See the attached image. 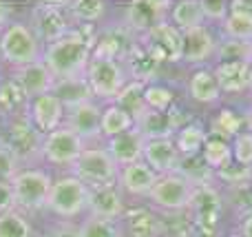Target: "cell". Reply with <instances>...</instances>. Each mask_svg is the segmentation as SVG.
<instances>
[{
  "label": "cell",
  "instance_id": "6da1fadb",
  "mask_svg": "<svg viewBox=\"0 0 252 237\" xmlns=\"http://www.w3.org/2000/svg\"><path fill=\"white\" fill-rule=\"evenodd\" d=\"M97 29L100 27L73 25L66 35L44 44L42 62L53 73L56 82L58 80L87 75V67H89V60H91L93 44H95V38H97Z\"/></svg>",
  "mask_w": 252,
  "mask_h": 237
},
{
  "label": "cell",
  "instance_id": "7a4b0ae2",
  "mask_svg": "<svg viewBox=\"0 0 252 237\" xmlns=\"http://www.w3.org/2000/svg\"><path fill=\"white\" fill-rule=\"evenodd\" d=\"M0 53L4 65H9L11 69H20L42 60V44L27 22L13 20L0 34Z\"/></svg>",
  "mask_w": 252,
  "mask_h": 237
},
{
  "label": "cell",
  "instance_id": "3957f363",
  "mask_svg": "<svg viewBox=\"0 0 252 237\" xmlns=\"http://www.w3.org/2000/svg\"><path fill=\"white\" fill-rule=\"evenodd\" d=\"M71 175L78 177L80 182L89 186V189H102V186H113L118 184L120 167L115 160L109 155L106 146L102 144H87L78 160L69 167Z\"/></svg>",
  "mask_w": 252,
  "mask_h": 237
},
{
  "label": "cell",
  "instance_id": "277c9868",
  "mask_svg": "<svg viewBox=\"0 0 252 237\" xmlns=\"http://www.w3.org/2000/svg\"><path fill=\"white\" fill-rule=\"evenodd\" d=\"M221 213H223V195L217 186L204 184L192 189L190 206H188L192 237H217Z\"/></svg>",
  "mask_w": 252,
  "mask_h": 237
},
{
  "label": "cell",
  "instance_id": "5b68a950",
  "mask_svg": "<svg viewBox=\"0 0 252 237\" xmlns=\"http://www.w3.org/2000/svg\"><path fill=\"white\" fill-rule=\"evenodd\" d=\"M89 195H91V189L78 177H58L53 180L51 193H49L47 211L60 220H75V217L89 213Z\"/></svg>",
  "mask_w": 252,
  "mask_h": 237
},
{
  "label": "cell",
  "instance_id": "8992f818",
  "mask_svg": "<svg viewBox=\"0 0 252 237\" xmlns=\"http://www.w3.org/2000/svg\"><path fill=\"white\" fill-rule=\"evenodd\" d=\"M42 140L44 135L29 122V118H13V120H4V129H2V142L9 151L18 158L22 169H27L29 164L42 160Z\"/></svg>",
  "mask_w": 252,
  "mask_h": 237
},
{
  "label": "cell",
  "instance_id": "52a82bcc",
  "mask_svg": "<svg viewBox=\"0 0 252 237\" xmlns=\"http://www.w3.org/2000/svg\"><path fill=\"white\" fill-rule=\"evenodd\" d=\"M53 177L44 169H20L18 175L11 180V193L18 211L33 213L47 208V200L51 193Z\"/></svg>",
  "mask_w": 252,
  "mask_h": 237
},
{
  "label": "cell",
  "instance_id": "ba28073f",
  "mask_svg": "<svg viewBox=\"0 0 252 237\" xmlns=\"http://www.w3.org/2000/svg\"><path fill=\"white\" fill-rule=\"evenodd\" d=\"M87 82L93 91V98L113 102L128 82V73L120 60L91 53V60L87 67Z\"/></svg>",
  "mask_w": 252,
  "mask_h": 237
},
{
  "label": "cell",
  "instance_id": "9c48e42d",
  "mask_svg": "<svg viewBox=\"0 0 252 237\" xmlns=\"http://www.w3.org/2000/svg\"><path fill=\"white\" fill-rule=\"evenodd\" d=\"M31 29L40 44H49L71 31L73 20L69 16V2H38L31 11Z\"/></svg>",
  "mask_w": 252,
  "mask_h": 237
},
{
  "label": "cell",
  "instance_id": "30bf717a",
  "mask_svg": "<svg viewBox=\"0 0 252 237\" xmlns=\"http://www.w3.org/2000/svg\"><path fill=\"white\" fill-rule=\"evenodd\" d=\"M192 189L186 180H182L175 173L168 175H159L155 182V186L148 193V202L153 206L161 208L164 213H179V211H188L190 206V198H192Z\"/></svg>",
  "mask_w": 252,
  "mask_h": 237
},
{
  "label": "cell",
  "instance_id": "8fae6325",
  "mask_svg": "<svg viewBox=\"0 0 252 237\" xmlns=\"http://www.w3.org/2000/svg\"><path fill=\"white\" fill-rule=\"evenodd\" d=\"M170 4H173L170 0H135L124 7L120 22L139 38L155 25L168 20Z\"/></svg>",
  "mask_w": 252,
  "mask_h": 237
},
{
  "label": "cell",
  "instance_id": "7c38bea8",
  "mask_svg": "<svg viewBox=\"0 0 252 237\" xmlns=\"http://www.w3.org/2000/svg\"><path fill=\"white\" fill-rule=\"evenodd\" d=\"M139 42L164 65V62H182L184 34L170 20L155 25L151 31L139 35Z\"/></svg>",
  "mask_w": 252,
  "mask_h": 237
},
{
  "label": "cell",
  "instance_id": "4fadbf2b",
  "mask_svg": "<svg viewBox=\"0 0 252 237\" xmlns=\"http://www.w3.org/2000/svg\"><path fill=\"white\" fill-rule=\"evenodd\" d=\"M87 149V142L66 127L47 133L42 140V160L53 167H71Z\"/></svg>",
  "mask_w": 252,
  "mask_h": 237
},
{
  "label": "cell",
  "instance_id": "5bb4252c",
  "mask_svg": "<svg viewBox=\"0 0 252 237\" xmlns=\"http://www.w3.org/2000/svg\"><path fill=\"white\" fill-rule=\"evenodd\" d=\"M184 111L177 104L170 111H153L146 109L137 120H135V131L144 137V140H166V137H175V133L188 122L182 120Z\"/></svg>",
  "mask_w": 252,
  "mask_h": 237
},
{
  "label": "cell",
  "instance_id": "9a60e30c",
  "mask_svg": "<svg viewBox=\"0 0 252 237\" xmlns=\"http://www.w3.org/2000/svg\"><path fill=\"white\" fill-rule=\"evenodd\" d=\"M135 44H137V35L130 29H126L122 22H115V25H111V27H100V29H97L93 53L124 62Z\"/></svg>",
  "mask_w": 252,
  "mask_h": 237
},
{
  "label": "cell",
  "instance_id": "2e32d148",
  "mask_svg": "<svg viewBox=\"0 0 252 237\" xmlns=\"http://www.w3.org/2000/svg\"><path fill=\"white\" fill-rule=\"evenodd\" d=\"M100 120H102V106L93 100L78 106H71V109H64L62 127L73 131L87 144H93L100 137Z\"/></svg>",
  "mask_w": 252,
  "mask_h": 237
},
{
  "label": "cell",
  "instance_id": "e0dca14e",
  "mask_svg": "<svg viewBox=\"0 0 252 237\" xmlns=\"http://www.w3.org/2000/svg\"><path fill=\"white\" fill-rule=\"evenodd\" d=\"M27 118L29 122L38 129L42 135L56 131L62 127V120H64V106L62 102L56 98V93H42L38 98H31L29 100V111H27Z\"/></svg>",
  "mask_w": 252,
  "mask_h": 237
},
{
  "label": "cell",
  "instance_id": "ac0fdd59",
  "mask_svg": "<svg viewBox=\"0 0 252 237\" xmlns=\"http://www.w3.org/2000/svg\"><path fill=\"white\" fill-rule=\"evenodd\" d=\"M9 78L25 91V96L29 100L42 96V93H51L53 87H56V78H53V73L47 69V65L42 60L20 67V69H11Z\"/></svg>",
  "mask_w": 252,
  "mask_h": 237
},
{
  "label": "cell",
  "instance_id": "d6986e66",
  "mask_svg": "<svg viewBox=\"0 0 252 237\" xmlns=\"http://www.w3.org/2000/svg\"><path fill=\"white\" fill-rule=\"evenodd\" d=\"M179 158H182V155H179L173 137H166V140H144L142 162L148 164L157 175L175 173Z\"/></svg>",
  "mask_w": 252,
  "mask_h": 237
},
{
  "label": "cell",
  "instance_id": "ffe728a7",
  "mask_svg": "<svg viewBox=\"0 0 252 237\" xmlns=\"http://www.w3.org/2000/svg\"><path fill=\"white\" fill-rule=\"evenodd\" d=\"M89 215L104 217V220H122L126 215L122 189L118 184L91 189V195H89Z\"/></svg>",
  "mask_w": 252,
  "mask_h": 237
},
{
  "label": "cell",
  "instance_id": "44dd1931",
  "mask_svg": "<svg viewBox=\"0 0 252 237\" xmlns=\"http://www.w3.org/2000/svg\"><path fill=\"white\" fill-rule=\"evenodd\" d=\"M122 65H124L126 73H128V80L142 82V84L157 82V75H159V69H161V62L157 60L139 40H137V44L130 49V53L126 56V60Z\"/></svg>",
  "mask_w": 252,
  "mask_h": 237
},
{
  "label": "cell",
  "instance_id": "7402d4cb",
  "mask_svg": "<svg viewBox=\"0 0 252 237\" xmlns=\"http://www.w3.org/2000/svg\"><path fill=\"white\" fill-rule=\"evenodd\" d=\"M217 51V40H215L213 31L208 25H201L192 31L184 34V47H182V62H190V65H199L210 58H215Z\"/></svg>",
  "mask_w": 252,
  "mask_h": 237
},
{
  "label": "cell",
  "instance_id": "603a6c76",
  "mask_svg": "<svg viewBox=\"0 0 252 237\" xmlns=\"http://www.w3.org/2000/svg\"><path fill=\"white\" fill-rule=\"evenodd\" d=\"M157 173L153 171L148 164L144 162H135L128 167L120 169V177H118V186L122 189V193L135 195V198H148L151 189L157 182Z\"/></svg>",
  "mask_w": 252,
  "mask_h": 237
},
{
  "label": "cell",
  "instance_id": "cb8c5ba5",
  "mask_svg": "<svg viewBox=\"0 0 252 237\" xmlns=\"http://www.w3.org/2000/svg\"><path fill=\"white\" fill-rule=\"evenodd\" d=\"M104 146L120 169L128 167V164H135V162H142L144 137L135 131V127L130 129V131L122 133V135H115V137H111V140H106Z\"/></svg>",
  "mask_w": 252,
  "mask_h": 237
},
{
  "label": "cell",
  "instance_id": "d4e9b609",
  "mask_svg": "<svg viewBox=\"0 0 252 237\" xmlns=\"http://www.w3.org/2000/svg\"><path fill=\"white\" fill-rule=\"evenodd\" d=\"M221 93H241L248 89L250 62H219L213 69Z\"/></svg>",
  "mask_w": 252,
  "mask_h": 237
},
{
  "label": "cell",
  "instance_id": "484cf974",
  "mask_svg": "<svg viewBox=\"0 0 252 237\" xmlns=\"http://www.w3.org/2000/svg\"><path fill=\"white\" fill-rule=\"evenodd\" d=\"M188 93L197 104H217L221 100V89L213 71L197 69L188 80Z\"/></svg>",
  "mask_w": 252,
  "mask_h": 237
},
{
  "label": "cell",
  "instance_id": "4316f807",
  "mask_svg": "<svg viewBox=\"0 0 252 237\" xmlns=\"http://www.w3.org/2000/svg\"><path fill=\"white\" fill-rule=\"evenodd\" d=\"M29 111V98L11 78H4L0 84V115L2 120L25 118Z\"/></svg>",
  "mask_w": 252,
  "mask_h": 237
},
{
  "label": "cell",
  "instance_id": "83f0119b",
  "mask_svg": "<svg viewBox=\"0 0 252 237\" xmlns=\"http://www.w3.org/2000/svg\"><path fill=\"white\" fill-rule=\"evenodd\" d=\"M53 93H56V98L62 102L64 109L84 104V102H93V91L87 82V75L69 78V80H58L56 87H53Z\"/></svg>",
  "mask_w": 252,
  "mask_h": 237
},
{
  "label": "cell",
  "instance_id": "f1b7e54d",
  "mask_svg": "<svg viewBox=\"0 0 252 237\" xmlns=\"http://www.w3.org/2000/svg\"><path fill=\"white\" fill-rule=\"evenodd\" d=\"M164 229V217L153 213L151 208H135L126 215L124 237H157Z\"/></svg>",
  "mask_w": 252,
  "mask_h": 237
},
{
  "label": "cell",
  "instance_id": "f546056e",
  "mask_svg": "<svg viewBox=\"0 0 252 237\" xmlns=\"http://www.w3.org/2000/svg\"><path fill=\"white\" fill-rule=\"evenodd\" d=\"M168 20L173 22L182 34L206 25L204 13H201V0H179V2H173L170 4Z\"/></svg>",
  "mask_w": 252,
  "mask_h": 237
},
{
  "label": "cell",
  "instance_id": "4dcf8cb0",
  "mask_svg": "<svg viewBox=\"0 0 252 237\" xmlns=\"http://www.w3.org/2000/svg\"><path fill=\"white\" fill-rule=\"evenodd\" d=\"M175 175L186 180L190 186H204L215 184V171L204 162L201 155H192V158H179Z\"/></svg>",
  "mask_w": 252,
  "mask_h": 237
},
{
  "label": "cell",
  "instance_id": "1f68e13d",
  "mask_svg": "<svg viewBox=\"0 0 252 237\" xmlns=\"http://www.w3.org/2000/svg\"><path fill=\"white\" fill-rule=\"evenodd\" d=\"M173 140L182 158H192V155H201V149L208 140V131L197 122H188L175 133Z\"/></svg>",
  "mask_w": 252,
  "mask_h": 237
},
{
  "label": "cell",
  "instance_id": "d6a6232c",
  "mask_svg": "<svg viewBox=\"0 0 252 237\" xmlns=\"http://www.w3.org/2000/svg\"><path fill=\"white\" fill-rule=\"evenodd\" d=\"M109 13V2L104 0H75L69 2V16L73 25L97 27Z\"/></svg>",
  "mask_w": 252,
  "mask_h": 237
},
{
  "label": "cell",
  "instance_id": "836d02e7",
  "mask_svg": "<svg viewBox=\"0 0 252 237\" xmlns=\"http://www.w3.org/2000/svg\"><path fill=\"white\" fill-rule=\"evenodd\" d=\"M246 120L241 118L237 111L232 109H221L219 113L213 115V120H210L208 124V135L210 137H219V140H235L237 135L241 133V129H244Z\"/></svg>",
  "mask_w": 252,
  "mask_h": 237
},
{
  "label": "cell",
  "instance_id": "e575fe53",
  "mask_svg": "<svg viewBox=\"0 0 252 237\" xmlns=\"http://www.w3.org/2000/svg\"><path fill=\"white\" fill-rule=\"evenodd\" d=\"M133 127H135V120L130 118V115L126 113L124 109H120L118 104H113V102H111L109 106H104V109H102L100 137H106V140H111V137L122 135V133L130 131Z\"/></svg>",
  "mask_w": 252,
  "mask_h": 237
},
{
  "label": "cell",
  "instance_id": "d590c367",
  "mask_svg": "<svg viewBox=\"0 0 252 237\" xmlns=\"http://www.w3.org/2000/svg\"><path fill=\"white\" fill-rule=\"evenodd\" d=\"M144 87H146V84L128 80L126 87L118 93V98L113 100V104H118L120 109H124L133 120H137L139 115L146 111V102H144Z\"/></svg>",
  "mask_w": 252,
  "mask_h": 237
},
{
  "label": "cell",
  "instance_id": "8d00e7d4",
  "mask_svg": "<svg viewBox=\"0 0 252 237\" xmlns=\"http://www.w3.org/2000/svg\"><path fill=\"white\" fill-rule=\"evenodd\" d=\"M80 237H124L122 220H104V217L87 215L78 224Z\"/></svg>",
  "mask_w": 252,
  "mask_h": 237
},
{
  "label": "cell",
  "instance_id": "74e56055",
  "mask_svg": "<svg viewBox=\"0 0 252 237\" xmlns=\"http://www.w3.org/2000/svg\"><path fill=\"white\" fill-rule=\"evenodd\" d=\"M201 158H204V162L208 164L213 171H217V169H221L223 164H228V162L232 160L230 142L208 135V140H206L204 149H201Z\"/></svg>",
  "mask_w": 252,
  "mask_h": 237
},
{
  "label": "cell",
  "instance_id": "f35d334b",
  "mask_svg": "<svg viewBox=\"0 0 252 237\" xmlns=\"http://www.w3.org/2000/svg\"><path fill=\"white\" fill-rule=\"evenodd\" d=\"M223 204H228L232 208V213L241 220L252 215V182L228 189V193L223 195Z\"/></svg>",
  "mask_w": 252,
  "mask_h": 237
},
{
  "label": "cell",
  "instance_id": "ab89813d",
  "mask_svg": "<svg viewBox=\"0 0 252 237\" xmlns=\"http://www.w3.org/2000/svg\"><path fill=\"white\" fill-rule=\"evenodd\" d=\"M31 235H33V229H31L29 220L18 208L0 215V237H31Z\"/></svg>",
  "mask_w": 252,
  "mask_h": 237
},
{
  "label": "cell",
  "instance_id": "60d3db41",
  "mask_svg": "<svg viewBox=\"0 0 252 237\" xmlns=\"http://www.w3.org/2000/svg\"><path fill=\"white\" fill-rule=\"evenodd\" d=\"M144 102H146V109L170 111L175 106V91L159 82L146 84V87H144Z\"/></svg>",
  "mask_w": 252,
  "mask_h": 237
},
{
  "label": "cell",
  "instance_id": "b9f144b4",
  "mask_svg": "<svg viewBox=\"0 0 252 237\" xmlns=\"http://www.w3.org/2000/svg\"><path fill=\"white\" fill-rule=\"evenodd\" d=\"M215 180H219L221 184H226L228 189L248 184V182H252V167H244V164L230 160L228 164H223L221 169L215 171Z\"/></svg>",
  "mask_w": 252,
  "mask_h": 237
},
{
  "label": "cell",
  "instance_id": "7bdbcfd3",
  "mask_svg": "<svg viewBox=\"0 0 252 237\" xmlns=\"http://www.w3.org/2000/svg\"><path fill=\"white\" fill-rule=\"evenodd\" d=\"M215 58H217L219 62H250L248 42H244V40L223 38L221 42H217Z\"/></svg>",
  "mask_w": 252,
  "mask_h": 237
},
{
  "label": "cell",
  "instance_id": "ee69618b",
  "mask_svg": "<svg viewBox=\"0 0 252 237\" xmlns=\"http://www.w3.org/2000/svg\"><path fill=\"white\" fill-rule=\"evenodd\" d=\"M221 31H223V38L248 42V40H252V20L250 18H239V16L228 13V18L221 22Z\"/></svg>",
  "mask_w": 252,
  "mask_h": 237
},
{
  "label": "cell",
  "instance_id": "f6af8a7d",
  "mask_svg": "<svg viewBox=\"0 0 252 237\" xmlns=\"http://www.w3.org/2000/svg\"><path fill=\"white\" fill-rule=\"evenodd\" d=\"M232 160L244 167H252V131H241L232 140Z\"/></svg>",
  "mask_w": 252,
  "mask_h": 237
},
{
  "label": "cell",
  "instance_id": "bcb514c9",
  "mask_svg": "<svg viewBox=\"0 0 252 237\" xmlns=\"http://www.w3.org/2000/svg\"><path fill=\"white\" fill-rule=\"evenodd\" d=\"M20 169L22 167H20V162H18V158L2 144V142H0V182L11 184V180L18 175Z\"/></svg>",
  "mask_w": 252,
  "mask_h": 237
},
{
  "label": "cell",
  "instance_id": "7dc6e473",
  "mask_svg": "<svg viewBox=\"0 0 252 237\" xmlns=\"http://www.w3.org/2000/svg\"><path fill=\"white\" fill-rule=\"evenodd\" d=\"M201 13H204V20L208 22H219L221 25L228 18V2L226 0H201Z\"/></svg>",
  "mask_w": 252,
  "mask_h": 237
},
{
  "label": "cell",
  "instance_id": "c3c4849f",
  "mask_svg": "<svg viewBox=\"0 0 252 237\" xmlns=\"http://www.w3.org/2000/svg\"><path fill=\"white\" fill-rule=\"evenodd\" d=\"M228 13L252 20V0H232V2H228Z\"/></svg>",
  "mask_w": 252,
  "mask_h": 237
},
{
  "label": "cell",
  "instance_id": "681fc988",
  "mask_svg": "<svg viewBox=\"0 0 252 237\" xmlns=\"http://www.w3.org/2000/svg\"><path fill=\"white\" fill-rule=\"evenodd\" d=\"M16 202H13V193H11V184L0 182V215L7 211H13Z\"/></svg>",
  "mask_w": 252,
  "mask_h": 237
},
{
  "label": "cell",
  "instance_id": "f907efd6",
  "mask_svg": "<svg viewBox=\"0 0 252 237\" xmlns=\"http://www.w3.org/2000/svg\"><path fill=\"white\" fill-rule=\"evenodd\" d=\"M44 237H80V231H78V226L69 224V222H60L53 229H49V233Z\"/></svg>",
  "mask_w": 252,
  "mask_h": 237
},
{
  "label": "cell",
  "instance_id": "816d5d0a",
  "mask_svg": "<svg viewBox=\"0 0 252 237\" xmlns=\"http://www.w3.org/2000/svg\"><path fill=\"white\" fill-rule=\"evenodd\" d=\"M11 11H13L11 4L0 2V27H2V29L9 25V22H11Z\"/></svg>",
  "mask_w": 252,
  "mask_h": 237
},
{
  "label": "cell",
  "instance_id": "f5cc1de1",
  "mask_svg": "<svg viewBox=\"0 0 252 237\" xmlns=\"http://www.w3.org/2000/svg\"><path fill=\"white\" fill-rule=\"evenodd\" d=\"M241 233H244L246 237H252V215H248V217H246V220L244 222H241Z\"/></svg>",
  "mask_w": 252,
  "mask_h": 237
},
{
  "label": "cell",
  "instance_id": "db71d44e",
  "mask_svg": "<svg viewBox=\"0 0 252 237\" xmlns=\"http://www.w3.org/2000/svg\"><path fill=\"white\" fill-rule=\"evenodd\" d=\"M246 127H248V131H252V106L248 109V113H246Z\"/></svg>",
  "mask_w": 252,
  "mask_h": 237
},
{
  "label": "cell",
  "instance_id": "11a10c76",
  "mask_svg": "<svg viewBox=\"0 0 252 237\" xmlns=\"http://www.w3.org/2000/svg\"><path fill=\"white\" fill-rule=\"evenodd\" d=\"M228 237H246L244 233H241V231H232V233L230 235H228Z\"/></svg>",
  "mask_w": 252,
  "mask_h": 237
},
{
  "label": "cell",
  "instance_id": "9f6ffc18",
  "mask_svg": "<svg viewBox=\"0 0 252 237\" xmlns=\"http://www.w3.org/2000/svg\"><path fill=\"white\" fill-rule=\"evenodd\" d=\"M2 129H4V120H2V115H0V137H2Z\"/></svg>",
  "mask_w": 252,
  "mask_h": 237
},
{
  "label": "cell",
  "instance_id": "6f0895ef",
  "mask_svg": "<svg viewBox=\"0 0 252 237\" xmlns=\"http://www.w3.org/2000/svg\"><path fill=\"white\" fill-rule=\"evenodd\" d=\"M248 89L252 91V65H250V80H248Z\"/></svg>",
  "mask_w": 252,
  "mask_h": 237
},
{
  "label": "cell",
  "instance_id": "680465c9",
  "mask_svg": "<svg viewBox=\"0 0 252 237\" xmlns=\"http://www.w3.org/2000/svg\"><path fill=\"white\" fill-rule=\"evenodd\" d=\"M248 49H250V65H252V40H248Z\"/></svg>",
  "mask_w": 252,
  "mask_h": 237
},
{
  "label": "cell",
  "instance_id": "91938a15",
  "mask_svg": "<svg viewBox=\"0 0 252 237\" xmlns=\"http://www.w3.org/2000/svg\"><path fill=\"white\" fill-rule=\"evenodd\" d=\"M0 67H2V53H0Z\"/></svg>",
  "mask_w": 252,
  "mask_h": 237
},
{
  "label": "cell",
  "instance_id": "94428289",
  "mask_svg": "<svg viewBox=\"0 0 252 237\" xmlns=\"http://www.w3.org/2000/svg\"><path fill=\"white\" fill-rule=\"evenodd\" d=\"M2 80H4V78H2V75H0V84H2Z\"/></svg>",
  "mask_w": 252,
  "mask_h": 237
},
{
  "label": "cell",
  "instance_id": "6125c7cd",
  "mask_svg": "<svg viewBox=\"0 0 252 237\" xmlns=\"http://www.w3.org/2000/svg\"><path fill=\"white\" fill-rule=\"evenodd\" d=\"M31 237H40V235H35V233H33V235H31Z\"/></svg>",
  "mask_w": 252,
  "mask_h": 237
}]
</instances>
